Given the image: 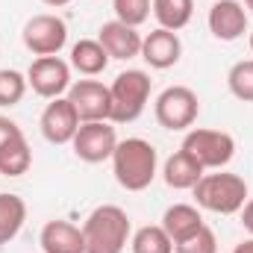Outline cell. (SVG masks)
<instances>
[{
	"mask_svg": "<svg viewBox=\"0 0 253 253\" xmlns=\"http://www.w3.org/2000/svg\"><path fill=\"white\" fill-rule=\"evenodd\" d=\"M42 3H47V6H68L71 0H42Z\"/></svg>",
	"mask_w": 253,
	"mask_h": 253,
	"instance_id": "obj_30",
	"label": "cell"
},
{
	"mask_svg": "<svg viewBox=\"0 0 253 253\" xmlns=\"http://www.w3.org/2000/svg\"><path fill=\"white\" fill-rule=\"evenodd\" d=\"M109 65V53L97 39H80L71 47V68H77L83 77H97Z\"/></svg>",
	"mask_w": 253,
	"mask_h": 253,
	"instance_id": "obj_18",
	"label": "cell"
},
{
	"mask_svg": "<svg viewBox=\"0 0 253 253\" xmlns=\"http://www.w3.org/2000/svg\"><path fill=\"white\" fill-rule=\"evenodd\" d=\"M27 83L39 97L56 100L71 88V65L59 56H39L27 71Z\"/></svg>",
	"mask_w": 253,
	"mask_h": 253,
	"instance_id": "obj_9",
	"label": "cell"
},
{
	"mask_svg": "<svg viewBox=\"0 0 253 253\" xmlns=\"http://www.w3.org/2000/svg\"><path fill=\"white\" fill-rule=\"evenodd\" d=\"M242 224H245V230L253 236V200H248V203L242 206Z\"/></svg>",
	"mask_w": 253,
	"mask_h": 253,
	"instance_id": "obj_28",
	"label": "cell"
},
{
	"mask_svg": "<svg viewBox=\"0 0 253 253\" xmlns=\"http://www.w3.org/2000/svg\"><path fill=\"white\" fill-rule=\"evenodd\" d=\"M21 39L33 56H59V50L68 44V24L59 15H50V12L33 15L24 24Z\"/></svg>",
	"mask_w": 253,
	"mask_h": 253,
	"instance_id": "obj_6",
	"label": "cell"
},
{
	"mask_svg": "<svg viewBox=\"0 0 253 253\" xmlns=\"http://www.w3.org/2000/svg\"><path fill=\"white\" fill-rule=\"evenodd\" d=\"M30 165H33V150L24 135H18L0 147V174L3 177H21L30 171Z\"/></svg>",
	"mask_w": 253,
	"mask_h": 253,
	"instance_id": "obj_20",
	"label": "cell"
},
{
	"mask_svg": "<svg viewBox=\"0 0 253 253\" xmlns=\"http://www.w3.org/2000/svg\"><path fill=\"white\" fill-rule=\"evenodd\" d=\"M200 227H203V215H200L197 206H189V203H174V206H168L165 215H162V230L171 236L174 245L186 242V239L194 236Z\"/></svg>",
	"mask_w": 253,
	"mask_h": 253,
	"instance_id": "obj_16",
	"label": "cell"
},
{
	"mask_svg": "<svg viewBox=\"0 0 253 253\" xmlns=\"http://www.w3.org/2000/svg\"><path fill=\"white\" fill-rule=\"evenodd\" d=\"M132 253H174V242L171 236L162 230V224H147L141 230H135V236L129 239Z\"/></svg>",
	"mask_w": 253,
	"mask_h": 253,
	"instance_id": "obj_22",
	"label": "cell"
},
{
	"mask_svg": "<svg viewBox=\"0 0 253 253\" xmlns=\"http://www.w3.org/2000/svg\"><path fill=\"white\" fill-rule=\"evenodd\" d=\"M109 97H112L109 121L112 124H132L150 100V77L138 68H129L112 80Z\"/></svg>",
	"mask_w": 253,
	"mask_h": 253,
	"instance_id": "obj_4",
	"label": "cell"
},
{
	"mask_svg": "<svg viewBox=\"0 0 253 253\" xmlns=\"http://www.w3.org/2000/svg\"><path fill=\"white\" fill-rule=\"evenodd\" d=\"M112 9H115V21L138 30L153 12V0H112Z\"/></svg>",
	"mask_w": 253,
	"mask_h": 253,
	"instance_id": "obj_25",
	"label": "cell"
},
{
	"mask_svg": "<svg viewBox=\"0 0 253 253\" xmlns=\"http://www.w3.org/2000/svg\"><path fill=\"white\" fill-rule=\"evenodd\" d=\"M209 30L221 42H236L248 33V12L239 0H215L209 9Z\"/></svg>",
	"mask_w": 253,
	"mask_h": 253,
	"instance_id": "obj_13",
	"label": "cell"
},
{
	"mask_svg": "<svg viewBox=\"0 0 253 253\" xmlns=\"http://www.w3.org/2000/svg\"><path fill=\"white\" fill-rule=\"evenodd\" d=\"M39 245L44 253H85V239H83V230L74 227L71 221H47L42 227V236H39Z\"/></svg>",
	"mask_w": 253,
	"mask_h": 253,
	"instance_id": "obj_15",
	"label": "cell"
},
{
	"mask_svg": "<svg viewBox=\"0 0 253 253\" xmlns=\"http://www.w3.org/2000/svg\"><path fill=\"white\" fill-rule=\"evenodd\" d=\"M30 83L21 71L15 68H3L0 71V106H18L27 94Z\"/></svg>",
	"mask_w": 253,
	"mask_h": 253,
	"instance_id": "obj_23",
	"label": "cell"
},
{
	"mask_svg": "<svg viewBox=\"0 0 253 253\" xmlns=\"http://www.w3.org/2000/svg\"><path fill=\"white\" fill-rule=\"evenodd\" d=\"M197 112H200V100L189 85H171L156 97V121L171 132L189 129L197 121Z\"/></svg>",
	"mask_w": 253,
	"mask_h": 253,
	"instance_id": "obj_7",
	"label": "cell"
},
{
	"mask_svg": "<svg viewBox=\"0 0 253 253\" xmlns=\"http://www.w3.org/2000/svg\"><path fill=\"white\" fill-rule=\"evenodd\" d=\"M251 50H253V33H251Z\"/></svg>",
	"mask_w": 253,
	"mask_h": 253,
	"instance_id": "obj_32",
	"label": "cell"
},
{
	"mask_svg": "<svg viewBox=\"0 0 253 253\" xmlns=\"http://www.w3.org/2000/svg\"><path fill=\"white\" fill-rule=\"evenodd\" d=\"M18 135H24V132H21V126L15 124L12 118H3V115H0V147H3V144H9V141H12V138H18Z\"/></svg>",
	"mask_w": 253,
	"mask_h": 253,
	"instance_id": "obj_27",
	"label": "cell"
},
{
	"mask_svg": "<svg viewBox=\"0 0 253 253\" xmlns=\"http://www.w3.org/2000/svg\"><path fill=\"white\" fill-rule=\"evenodd\" d=\"M183 150L203 165V171H221L236 156V138L224 129H191L183 138Z\"/></svg>",
	"mask_w": 253,
	"mask_h": 253,
	"instance_id": "obj_5",
	"label": "cell"
},
{
	"mask_svg": "<svg viewBox=\"0 0 253 253\" xmlns=\"http://www.w3.org/2000/svg\"><path fill=\"white\" fill-rule=\"evenodd\" d=\"M71 147H74L77 159H83L88 165L106 162V159H112V153L118 147L115 126L109 124V121H85V124H80Z\"/></svg>",
	"mask_w": 253,
	"mask_h": 253,
	"instance_id": "obj_8",
	"label": "cell"
},
{
	"mask_svg": "<svg viewBox=\"0 0 253 253\" xmlns=\"http://www.w3.org/2000/svg\"><path fill=\"white\" fill-rule=\"evenodd\" d=\"M97 42L103 44V50L109 53V59H132L141 56V36L135 27H126L121 21H106L100 27Z\"/></svg>",
	"mask_w": 253,
	"mask_h": 253,
	"instance_id": "obj_14",
	"label": "cell"
},
{
	"mask_svg": "<svg viewBox=\"0 0 253 253\" xmlns=\"http://www.w3.org/2000/svg\"><path fill=\"white\" fill-rule=\"evenodd\" d=\"M156 147L144 138H124L112 153V174L126 191H144L156 180Z\"/></svg>",
	"mask_w": 253,
	"mask_h": 253,
	"instance_id": "obj_1",
	"label": "cell"
},
{
	"mask_svg": "<svg viewBox=\"0 0 253 253\" xmlns=\"http://www.w3.org/2000/svg\"><path fill=\"white\" fill-rule=\"evenodd\" d=\"M80 115L74 109V103L68 97H56L47 103V109L42 112V135L50 144H71L77 129H80Z\"/></svg>",
	"mask_w": 253,
	"mask_h": 253,
	"instance_id": "obj_11",
	"label": "cell"
},
{
	"mask_svg": "<svg viewBox=\"0 0 253 253\" xmlns=\"http://www.w3.org/2000/svg\"><path fill=\"white\" fill-rule=\"evenodd\" d=\"M227 85H230L233 97L253 103V59H242V62L233 65L227 74Z\"/></svg>",
	"mask_w": 253,
	"mask_h": 253,
	"instance_id": "obj_24",
	"label": "cell"
},
{
	"mask_svg": "<svg viewBox=\"0 0 253 253\" xmlns=\"http://www.w3.org/2000/svg\"><path fill=\"white\" fill-rule=\"evenodd\" d=\"M233 253H253V239H245L242 245H236V248H233Z\"/></svg>",
	"mask_w": 253,
	"mask_h": 253,
	"instance_id": "obj_29",
	"label": "cell"
},
{
	"mask_svg": "<svg viewBox=\"0 0 253 253\" xmlns=\"http://www.w3.org/2000/svg\"><path fill=\"white\" fill-rule=\"evenodd\" d=\"M245 6H248V9L253 12V0H245Z\"/></svg>",
	"mask_w": 253,
	"mask_h": 253,
	"instance_id": "obj_31",
	"label": "cell"
},
{
	"mask_svg": "<svg viewBox=\"0 0 253 253\" xmlns=\"http://www.w3.org/2000/svg\"><path fill=\"white\" fill-rule=\"evenodd\" d=\"M174 253H218V239H215V233L203 224L194 236H189V239L180 242V245H174Z\"/></svg>",
	"mask_w": 253,
	"mask_h": 253,
	"instance_id": "obj_26",
	"label": "cell"
},
{
	"mask_svg": "<svg viewBox=\"0 0 253 253\" xmlns=\"http://www.w3.org/2000/svg\"><path fill=\"white\" fill-rule=\"evenodd\" d=\"M191 191H194L197 206L215 215H236L248 203V183L239 174H224V171L203 174Z\"/></svg>",
	"mask_w": 253,
	"mask_h": 253,
	"instance_id": "obj_3",
	"label": "cell"
},
{
	"mask_svg": "<svg viewBox=\"0 0 253 253\" xmlns=\"http://www.w3.org/2000/svg\"><path fill=\"white\" fill-rule=\"evenodd\" d=\"M153 15L162 30H183L194 15V0H153Z\"/></svg>",
	"mask_w": 253,
	"mask_h": 253,
	"instance_id": "obj_21",
	"label": "cell"
},
{
	"mask_svg": "<svg viewBox=\"0 0 253 253\" xmlns=\"http://www.w3.org/2000/svg\"><path fill=\"white\" fill-rule=\"evenodd\" d=\"M129 215L121 206H97L85 224H83V239H85V253H124L129 242Z\"/></svg>",
	"mask_w": 253,
	"mask_h": 253,
	"instance_id": "obj_2",
	"label": "cell"
},
{
	"mask_svg": "<svg viewBox=\"0 0 253 253\" xmlns=\"http://www.w3.org/2000/svg\"><path fill=\"white\" fill-rule=\"evenodd\" d=\"M27 221V203L18 194H0V248L9 245Z\"/></svg>",
	"mask_w": 253,
	"mask_h": 253,
	"instance_id": "obj_19",
	"label": "cell"
},
{
	"mask_svg": "<svg viewBox=\"0 0 253 253\" xmlns=\"http://www.w3.org/2000/svg\"><path fill=\"white\" fill-rule=\"evenodd\" d=\"M183 56V42L177 33L171 30H153L141 39V59L156 68V71H165V68H174Z\"/></svg>",
	"mask_w": 253,
	"mask_h": 253,
	"instance_id": "obj_12",
	"label": "cell"
},
{
	"mask_svg": "<svg viewBox=\"0 0 253 253\" xmlns=\"http://www.w3.org/2000/svg\"><path fill=\"white\" fill-rule=\"evenodd\" d=\"M162 177H165V183L171 186V189L177 191H186V189H194L197 183H200V177H203V165L186 153L183 147L165 162V168H162Z\"/></svg>",
	"mask_w": 253,
	"mask_h": 253,
	"instance_id": "obj_17",
	"label": "cell"
},
{
	"mask_svg": "<svg viewBox=\"0 0 253 253\" xmlns=\"http://www.w3.org/2000/svg\"><path fill=\"white\" fill-rule=\"evenodd\" d=\"M68 100L74 103L80 121H109V109H112V97H109V85L97 83V80H77L68 88Z\"/></svg>",
	"mask_w": 253,
	"mask_h": 253,
	"instance_id": "obj_10",
	"label": "cell"
}]
</instances>
